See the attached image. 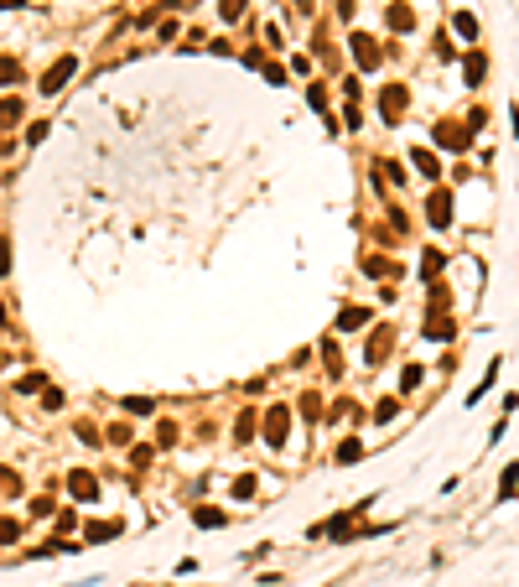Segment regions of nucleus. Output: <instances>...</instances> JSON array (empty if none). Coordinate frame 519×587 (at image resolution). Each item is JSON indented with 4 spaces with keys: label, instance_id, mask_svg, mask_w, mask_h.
<instances>
[{
    "label": "nucleus",
    "instance_id": "f257e3e1",
    "mask_svg": "<svg viewBox=\"0 0 519 587\" xmlns=\"http://www.w3.org/2000/svg\"><path fill=\"white\" fill-rule=\"evenodd\" d=\"M291 421H296L291 400H275V406H265V411H260V447L281 458V452L291 447Z\"/></svg>",
    "mask_w": 519,
    "mask_h": 587
},
{
    "label": "nucleus",
    "instance_id": "f03ea898",
    "mask_svg": "<svg viewBox=\"0 0 519 587\" xmlns=\"http://www.w3.org/2000/svg\"><path fill=\"white\" fill-rule=\"evenodd\" d=\"M78 68H84V58H78V52H63V58H58V63H47V73L37 78V94H42V99H58L63 89L73 84V73H78Z\"/></svg>",
    "mask_w": 519,
    "mask_h": 587
},
{
    "label": "nucleus",
    "instance_id": "7ed1b4c3",
    "mask_svg": "<svg viewBox=\"0 0 519 587\" xmlns=\"http://www.w3.org/2000/svg\"><path fill=\"white\" fill-rule=\"evenodd\" d=\"M63 484H68V499H73V504H99V499H104V489H99V473L88 468V463L68 468V478H63Z\"/></svg>",
    "mask_w": 519,
    "mask_h": 587
},
{
    "label": "nucleus",
    "instance_id": "20e7f679",
    "mask_svg": "<svg viewBox=\"0 0 519 587\" xmlns=\"http://www.w3.org/2000/svg\"><path fill=\"white\" fill-rule=\"evenodd\" d=\"M348 47H353V68H358V73H374L379 63H384V52H379V42H374L369 32H353Z\"/></svg>",
    "mask_w": 519,
    "mask_h": 587
},
{
    "label": "nucleus",
    "instance_id": "39448f33",
    "mask_svg": "<svg viewBox=\"0 0 519 587\" xmlns=\"http://www.w3.org/2000/svg\"><path fill=\"white\" fill-rule=\"evenodd\" d=\"M405 104H410L405 84H384V89H379V120H384V125H400Z\"/></svg>",
    "mask_w": 519,
    "mask_h": 587
},
{
    "label": "nucleus",
    "instance_id": "423d86ee",
    "mask_svg": "<svg viewBox=\"0 0 519 587\" xmlns=\"http://www.w3.org/2000/svg\"><path fill=\"white\" fill-rule=\"evenodd\" d=\"M431 141L442 146V151H468V146H473V130H468V125H457V120H442Z\"/></svg>",
    "mask_w": 519,
    "mask_h": 587
},
{
    "label": "nucleus",
    "instance_id": "0eeeda50",
    "mask_svg": "<svg viewBox=\"0 0 519 587\" xmlns=\"http://www.w3.org/2000/svg\"><path fill=\"white\" fill-rule=\"evenodd\" d=\"M229 442H234V447H249V442H260V411H255V406L234 416V432H229Z\"/></svg>",
    "mask_w": 519,
    "mask_h": 587
},
{
    "label": "nucleus",
    "instance_id": "6e6552de",
    "mask_svg": "<svg viewBox=\"0 0 519 587\" xmlns=\"http://www.w3.org/2000/svg\"><path fill=\"white\" fill-rule=\"evenodd\" d=\"M369 323H374V312H369V307H343L338 323H332V333L343 338V333H358V328H369Z\"/></svg>",
    "mask_w": 519,
    "mask_h": 587
},
{
    "label": "nucleus",
    "instance_id": "1a4fd4ad",
    "mask_svg": "<svg viewBox=\"0 0 519 587\" xmlns=\"http://www.w3.org/2000/svg\"><path fill=\"white\" fill-rule=\"evenodd\" d=\"M426 219H431L436 229H447V224H452V193L447 188H436L431 198H426Z\"/></svg>",
    "mask_w": 519,
    "mask_h": 587
},
{
    "label": "nucleus",
    "instance_id": "9d476101",
    "mask_svg": "<svg viewBox=\"0 0 519 587\" xmlns=\"http://www.w3.org/2000/svg\"><path fill=\"white\" fill-rule=\"evenodd\" d=\"M119 530H125L119 520H94V525H84V536H78V541H84V551H88V546H104V541H114Z\"/></svg>",
    "mask_w": 519,
    "mask_h": 587
},
{
    "label": "nucleus",
    "instance_id": "9b49d317",
    "mask_svg": "<svg viewBox=\"0 0 519 587\" xmlns=\"http://www.w3.org/2000/svg\"><path fill=\"white\" fill-rule=\"evenodd\" d=\"M390 338H395L390 328H374L364 338V359H369V364H384V359H390Z\"/></svg>",
    "mask_w": 519,
    "mask_h": 587
},
{
    "label": "nucleus",
    "instance_id": "f8f14e48",
    "mask_svg": "<svg viewBox=\"0 0 519 587\" xmlns=\"http://www.w3.org/2000/svg\"><path fill=\"white\" fill-rule=\"evenodd\" d=\"M317 354H322L327 375H332V385H338V380H343V349H338V333H327V338L317 343Z\"/></svg>",
    "mask_w": 519,
    "mask_h": 587
},
{
    "label": "nucleus",
    "instance_id": "ddd939ff",
    "mask_svg": "<svg viewBox=\"0 0 519 587\" xmlns=\"http://www.w3.org/2000/svg\"><path fill=\"white\" fill-rule=\"evenodd\" d=\"M192 525L197 530H223L229 525V510H218V504H192Z\"/></svg>",
    "mask_w": 519,
    "mask_h": 587
},
{
    "label": "nucleus",
    "instance_id": "4468645a",
    "mask_svg": "<svg viewBox=\"0 0 519 587\" xmlns=\"http://www.w3.org/2000/svg\"><path fill=\"white\" fill-rule=\"evenodd\" d=\"M52 530H58V541H73V530H84V510H78V504L58 510L52 515Z\"/></svg>",
    "mask_w": 519,
    "mask_h": 587
},
{
    "label": "nucleus",
    "instance_id": "2eb2a0df",
    "mask_svg": "<svg viewBox=\"0 0 519 587\" xmlns=\"http://www.w3.org/2000/svg\"><path fill=\"white\" fill-rule=\"evenodd\" d=\"M21 120H26V99L21 94H6V99H0V130H16Z\"/></svg>",
    "mask_w": 519,
    "mask_h": 587
},
{
    "label": "nucleus",
    "instance_id": "dca6fc26",
    "mask_svg": "<svg viewBox=\"0 0 519 587\" xmlns=\"http://www.w3.org/2000/svg\"><path fill=\"white\" fill-rule=\"evenodd\" d=\"M358 458H364V437H343V442L332 447V463H338V468H353Z\"/></svg>",
    "mask_w": 519,
    "mask_h": 587
},
{
    "label": "nucleus",
    "instance_id": "f3484780",
    "mask_svg": "<svg viewBox=\"0 0 519 587\" xmlns=\"http://www.w3.org/2000/svg\"><path fill=\"white\" fill-rule=\"evenodd\" d=\"M255 494H260V478L255 473H239L234 484H229V499L234 504H255Z\"/></svg>",
    "mask_w": 519,
    "mask_h": 587
},
{
    "label": "nucleus",
    "instance_id": "a211bd4d",
    "mask_svg": "<svg viewBox=\"0 0 519 587\" xmlns=\"http://www.w3.org/2000/svg\"><path fill=\"white\" fill-rule=\"evenodd\" d=\"M104 447H136V426L130 421H110L104 426Z\"/></svg>",
    "mask_w": 519,
    "mask_h": 587
},
{
    "label": "nucleus",
    "instance_id": "6ab92c4d",
    "mask_svg": "<svg viewBox=\"0 0 519 587\" xmlns=\"http://www.w3.org/2000/svg\"><path fill=\"white\" fill-rule=\"evenodd\" d=\"M11 390H16V395H42L47 390V375H42V369H26V375H16Z\"/></svg>",
    "mask_w": 519,
    "mask_h": 587
},
{
    "label": "nucleus",
    "instance_id": "aec40b11",
    "mask_svg": "<svg viewBox=\"0 0 519 587\" xmlns=\"http://www.w3.org/2000/svg\"><path fill=\"white\" fill-rule=\"evenodd\" d=\"M291 411H296L301 421H322V395H317V390H307V395H301Z\"/></svg>",
    "mask_w": 519,
    "mask_h": 587
},
{
    "label": "nucleus",
    "instance_id": "412c9836",
    "mask_svg": "<svg viewBox=\"0 0 519 587\" xmlns=\"http://www.w3.org/2000/svg\"><path fill=\"white\" fill-rule=\"evenodd\" d=\"M73 437H78L84 447H104V426H99V421H73Z\"/></svg>",
    "mask_w": 519,
    "mask_h": 587
},
{
    "label": "nucleus",
    "instance_id": "4be33fe9",
    "mask_svg": "<svg viewBox=\"0 0 519 587\" xmlns=\"http://www.w3.org/2000/svg\"><path fill=\"white\" fill-rule=\"evenodd\" d=\"M119 411H125V416H156V400L151 395H125Z\"/></svg>",
    "mask_w": 519,
    "mask_h": 587
},
{
    "label": "nucleus",
    "instance_id": "5701e85b",
    "mask_svg": "<svg viewBox=\"0 0 519 587\" xmlns=\"http://www.w3.org/2000/svg\"><path fill=\"white\" fill-rule=\"evenodd\" d=\"M307 104L327 120V115H332V94H327V84H307Z\"/></svg>",
    "mask_w": 519,
    "mask_h": 587
},
{
    "label": "nucleus",
    "instance_id": "b1692460",
    "mask_svg": "<svg viewBox=\"0 0 519 587\" xmlns=\"http://www.w3.org/2000/svg\"><path fill=\"white\" fill-rule=\"evenodd\" d=\"M26 515H32V520H52V515H58V499H52V494H32Z\"/></svg>",
    "mask_w": 519,
    "mask_h": 587
},
{
    "label": "nucleus",
    "instance_id": "393cba45",
    "mask_svg": "<svg viewBox=\"0 0 519 587\" xmlns=\"http://www.w3.org/2000/svg\"><path fill=\"white\" fill-rule=\"evenodd\" d=\"M26 78V68H21V58H0V89H16Z\"/></svg>",
    "mask_w": 519,
    "mask_h": 587
},
{
    "label": "nucleus",
    "instance_id": "a878e982",
    "mask_svg": "<svg viewBox=\"0 0 519 587\" xmlns=\"http://www.w3.org/2000/svg\"><path fill=\"white\" fill-rule=\"evenodd\" d=\"M421 380H426V369H421V364H405V369H400V395H416Z\"/></svg>",
    "mask_w": 519,
    "mask_h": 587
},
{
    "label": "nucleus",
    "instance_id": "bb28decb",
    "mask_svg": "<svg viewBox=\"0 0 519 587\" xmlns=\"http://www.w3.org/2000/svg\"><path fill=\"white\" fill-rule=\"evenodd\" d=\"M47 136H52V120H26V136H21L26 146H42Z\"/></svg>",
    "mask_w": 519,
    "mask_h": 587
},
{
    "label": "nucleus",
    "instance_id": "cd10ccee",
    "mask_svg": "<svg viewBox=\"0 0 519 587\" xmlns=\"http://www.w3.org/2000/svg\"><path fill=\"white\" fill-rule=\"evenodd\" d=\"M21 530H26V525H21L16 515H0V546H16V541H21Z\"/></svg>",
    "mask_w": 519,
    "mask_h": 587
},
{
    "label": "nucleus",
    "instance_id": "c85d7f7f",
    "mask_svg": "<svg viewBox=\"0 0 519 587\" xmlns=\"http://www.w3.org/2000/svg\"><path fill=\"white\" fill-rule=\"evenodd\" d=\"M0 499H21V473L16 468H0Z\"/></svg>",
    "mask_w": 519,
    "mask_h": 587
},
{
    "label": "nucleus",
    "instance_id": "c756f323",
    "mask_svg": "<svg viewBox=\"0 0 519 587\" xmlns=\"http://www.w3.org/2000/svg\"><path fill=\"white\" fill-rule=\"evenodd\" d=\"M410 167H416L426 182H436V177H442V172H436V156H431V151H416V156H410Z\"/></svg>",
    "mask_w": 519,
    "mask_h": 587
},
{
    "label": "nucleus",
    "instance_id": "7c9ffc66",
    "mask_svg": "<svg viewBox=\"0 0 519 587\" xmlns=\"http://www.w3.org/2000/svg\"><path fill=\"white\" fill-rule=\"evenodd\" d=\"M494 385H499V359H488V375H483V380H478V390H473L468 400H473V406H478V400H483L488 390H494Z\"/></svg>",
    "mask_w": 519,
    "mask_h": 587
},
{
    "label": "nucleus",
    "instance_id": "2f4dec72",
    "mask_svg": "<svg viewBox=\"0 0 519 587\" xmlns=\"http://www.w3.org/2000/svg\"><path fill=\"white\" fill-rule=\"evenodd\" d=\"M151 463H156V447H145V442H136V447H130V468H136V473H145Z\"/></svg>",
    "mask_w": 519,
    "mask_h": 587
},
{
    "label": "nucleus",
    "instance_id": "473e14b6",
    "mask_svg": "<svg viewBox=\"0 0 519 587\" xmlns=\"http://www.w3.org/2000/svg\"><path fill=\"white\" fill-rule=\"evenodd\" d=\"M11 250H16V245H11V234L0 229V281H11V265H16V260H11Z\"/></svg>",
    "mask_w": 519,
    "mask_h": 587
},
{
    "label": "nucleus",
    "instance_id": "72a5a7b5",
    "mask_svg": "<svg viewBox=\"0 0 519 587\" xmlns=\"http://www.w3.org/2000/svg\"><path fill=\"white\" fill-rule=\"evenodd\" d=\"M156 447H177V421H156Z\"/></svg>",
    "mask_w": 519,
    "mask_h": 587
},
{
    "label": "nucleus",
    "instance_id": "f704fd0d",
    "mask_svg": "<svg viewBox=\"0 0 519 587\" xmlns=\"http://www.w3.org/2000/svg\"><path fill=\"white\" fill-rule=\"evenodd\" d=\"M483 68H488V63H483V52H468V63H462V73H468V84L478 89V78H483Z\"/></svg>",
    "mask_w": 519,
    "mask_h": 587
},
{
    "label": "nucleus",
    "instance_id": "c9c22d12",
    "mask_svg": "<svg viewBox=\"0 0 519 587\" xmlns=\"http://www.w3.org/2000/svg\"><path fill=\"white\" fill-rule=\"evenodd\" d=\"M37 400H42V411H63V406H68V395H63L58 385H47V390L37 395Z\"/></svg>",
    "mask_w": 519,
    "mask_h": 587
},
{
    "label": "nucleus",
    "instance_id": "e433bc0d",
    "mask_svg": "<svg viewBox=\"0 0 519 587\" xmlns=\"http://www.w3.org/2000/svg\"><path fill=\"white\" fill-rule=\"evenodd\" d=\"M260 73H265V84H275V89H281L286 78H291V68H286V63H265Z\"/></svg>",
    "mask_w": 519,
    "mask_h": 587
},
{
    "label": "nucleus",
    "instance_id": "4c0bfd02",
    "mask_svg": "<svg viewBox=\"0 0 519 587\" xmlns=\"http://www.w3.org/2000/svg\"><path fill=\"white\" fill-rule=\"evenodd\" d=\"M244 6H249V0H218V16L223 21H239V16H244Z\"/></svg>",
    "mask_w": 519,
    "mask_h": 587
},
{
    "label": "nucleus",
    "instance_id": "58836bf2",
    "mask_svg": "<svg viewBox=\"0 0 519 587\" xmlns=\"http://www.w3.org/2000/svg\"><path fill=\"white\" fill-rule=\"evenodd\" d=\"M265 47H270V52H291V47H286V32H281V26H265Z\"/></svg>",
    "mask_w": 519,
    "mask_h": 587
},
{
    "label": "nucleus",
    "instance_id": "ea45409f",
    "mask_svg": "<svg viewBox=\"0 0 519 587\" xmlns=\"http://www.w3.org/2000/svg\"><path fill=\"white\" fill-rule=\"evenodd\" d=\"M239 63H244L249 73H260V68H265V52H260V47H244V52H239Z\"/></svg>",
    "mask_w": 519,
    "mask_h": 587
},
{
    "label": "nucleus",
    "instance_id": "a19ab883",
    "mask_svg": "<svg viewBox=\"0 0 519 587\" xmlns=\"http://www.w3.org/2000/svg\"><path fill=\"white\" fill-rule=\"evenodd\" d=\"M452 32H462V37H478V21L468 16V11H457V16H452Z\"/></svg>",
    "mask_w": 519,
    "mask_h": 587
},
{
    "label": "nucleus",
    "instance_id": "79ce46f5",
    "mask_svg": "<svg viewBox=\"0 0 519 587\" xmlns=\"http://www.w3.org/2000/svg\"><path fill=\"white\" fill-rule=\"evenodd\" d=\"M514 489H519V463H509V473H504V484H499V499H509Z\"/></svg>",
    "mask_w": 519,
    "mask_h": 587
},
{
    "label": "nucleus",
    "instance_id": "37998d69",
    "mask_svg": "<svg viewBox=\"0 0 519 587\" xmlns=\"http://www.w3.org/2000/svg\"><path fill=\"white\" fill-rule=\"evenodd\" d=\"M270 551H275V541H260L255 551H244V567H255V562H265V556H270Z\"/></svg>",
    "mask_w": 519,
    "mask_h": 587
},
{
    "label": "nucleus",
    "instance_id": "c03bdc74",
    "mask_svg": "<svg viewBox=\"0 0 519 587\" xmlns=\"http://www.w3.org/2000/svg\"><path fill=\"white\" fill-rule=\"evenodd\" d=\"M395 411H400V400L390 395V400H379V406H374V416H379V421H395Z\"/></svg>",
    "mask_w": 519,
    "mask_h": 587
},
{
    "label": "nucleus",
    "instance_id": "a18cd8bd",
    "mask_svg": "<svg viewBox=\"0 0 519 587\" xmlns=\"http://www.w3.org/2000/svg\"><path fill=\"white\" fill-rule=\"evenodd\" d=\"M156 42H162V47L177 42V21H162V26H156Z\"/></svg>",
    "mask_w": 519,
    "mask_h": 587
},
{
    "label": "nucleus",
    "instance_id": "49530a36",
    "mask_svg": "<svg viewBox=\"0 0 519 587\" xmlns=\"http://www.w3.org/2000/svg\"><path fill=\"white\" fill-rule=\"evenodd\" d=\"M291 73H312V58H307V52H291Z\"/></svg>",
    "mask_w": 519,
    "mask_h": 587
},
{
    "label": "nucleus",
    "instance_id": "de8ad7c7",
    "mask_svg": "<svg viewBox=\"0 0 519 587\" xmlns=\"http://www.w3.org/2000/svg\"><path fill=\"white\" fill-rule=\"evenodd\" d=\"M343 125L358 130V125H364V110H358V104H348V110H343Z\"/></svg>",
    "mask_w": 519,
    "mask_h": 587
},
{
    "label": "nucleus",
    "instance_id": "09e8293b",
    "mask_svg": "<svg viewBox=\"0 0 519 587\" xmlns=\"http://www.w3.org/2000/svg\"><path fill=\"white\" fill-rule=\"evenodd\" d=\"M26 6V0H0V11H21Z\"/></svg>",
    "mask_w": 519,
    "mask_h": 587
},
{
    "label": "nucleus",
    "instance_id": "8fccbe9b",
    "mask_svg": "<svg viewBox=\"0 0 519 587\" xmlns=\"http://www.w3.org/2000/svg\"><path fill=\"white\" fill-rule=\"evenodd\" d=\"M0 343H6V323H0Z\"/></svg>",
    "mask_w": 519,
    "mask_h": 587
}]
</instances>
